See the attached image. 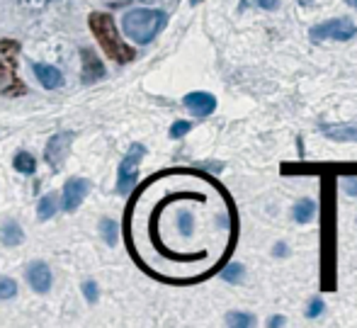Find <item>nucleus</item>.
Segmentation results:
<instances>
[{
	"label": "nucleus",
	"mask_w": 357,
	"mask_h": 328,
	"mask_svg": "<svg viewBox=\"0 0 357 328\" xmlns=\"http://www.w3.org/2000/svg\"><path fill=\"white\" fill-rule=\"evenodd\" d=\"M226 326L248 328V326H255V319H253V314H243V311H231V314H226Z\"/></svg>",
	"instance_id": "a211bd4d"
},
{
	"label": "nucleus",
	"mask_w": 357,
	"mask_h": 328,
	"mask_svg": "<svg viewBox=\"0 0 357 328\" xmlns=\"http://www.w3.org/2000/svg\"><path fill=\"white\" fill-rule=\"evenodd\" d=\"M90 22V29H93L95 39L100 42L102 52L107 54L112 61L117 64H129L134 61V49L127 47V44L119 39V32H117V24H114V17L109 13H93L88 17Z\"/></svg>",
	"instance_id": "f257e3e1"
},
{
	"label": "nucleus",
	"mask_w": 357,
	"mask_h": 328,
	"mask_svg": "<svg viewBox=\"0 0 357 328\" xmlns=\"http://www.w3.org/2000/svg\"><path fill=\"white\" fill-rule=\"evenodd\" d=\"M190 129H192V124L185 122V119H180V122H175L173 127H170V139H183Z\"/></svg>",
	"instance_id": "5701e85b"
},
{
	"label": "nucleus",
	"mask_w": 357,
	"mask_h": 328,
	"mask_svg": "<svg viewBox=\"0 0 357 328\" xmlns=\"http://www.w3.org/2000/svg\"><path fill=\"white\" fill-rule=\"evenodd\" d=\"M185 107L195 114V117H209L216 110V98L212 93H204V90H195V93L185 95Z\"/></svg>",
	"instance_id": "423d86ee"
},
{
	"label": "nucleus",
	"mask_w": 357,
	"mask_h": 328,
	"mask_svg": "<svg viewBox=\"0 0 357 328\" xmlns=\"http://www.w3.org/2000/svg\"><path fill=\"white\" fill-rule=\"evenodd\" d=\"M88 180L83 178H71L66 185H63V197H61V204L66 211H75L80 207V202L85 200V195H88Z\"/></svg>",
	"instance_id": "0eeeda50"
},
{
	"label": "nucleus",
	"mask_w": 357,
	"mask_h": 328,
	"mask_svg": "<svg viewBox=\"0 0 357 328\" xmlns=\"http://www.w3.org/2000/svg\"><path fill=\"white\" fill-rule=\"evenodd\" d=\"M24 234H22V226L15 224V221H5L3 229H0V241H3L5 246H17L22 244Z\"/></svg>",
	"instance_id": "2eb2a0df"
},
{
	"label": "nucleus",
	"mask_w": 357,
	"mask_h": 328,
	"mask_svg": "<svg viewBox=\"0 0 357 328\" xmlns=\"http://www.w3.org/2000/svg\"><path fill=\"white\" fill-rule=\"evenodd\" d=\"M178 231H180V236H192V231H195V216L190 214V211H183V214L178 216Z\"/></svg>",
	"instance_id": "aec40b11"
},
{
	"label": "nucleus",
	"mask_w": 357,
	"mask_h": 328,
	"mask_svg": "<svg viewBox=\"0 0 357 328\" xmlns=\"http://www.w3.org/2000/svg\"><path fill=\"white\" fill-rule=\"evenodd\" d=\"M73 144V131H61V134H54L47 144V151H44V161L52 165L54 170H59L63 165L68 156V149Z\"/></svg>",
	"instance_id": "39448f33"
},
{
	"label": "nucleus",
	"mask_w": 357,
	"mask_h": 328,
	"mask_svg": "<svg viewBox=\"0 0 357 328\" xmlns=\"http://www.w3.org/2000/svg\"><path fill=\"white\" fill-rule=\"evenodd\" d=\"M13 163H15V170L24 175H32L34 170H37V158H34L32 154H27V151H17Z\"/></svg>",
	"instance_id": "dca6fc26"
},
{
	"label": "nucleus",
	"mask_w": 357,
	"mask_h": 328,
	"mask_svg": "<svg viewBox=\"0 0 357 328\" xmlns=\"http://www.w3.org/2000/svg\"><path fill=\"white\" fill-rule=\"evenodd\" d=\"M258 5L260 10H278V5H280V0H243V8L245 5Z\"/></svg>",
	"instance_id": "b1692460"
},
{
	"label": "nucleus",
	"mask_w": 357,
	"mask_h": 328,
	"mask_svg": "<svg viewBox=\"0 0 357 328\" xmlns=\"http://www.w3.org/2000/svg\"><path fill=\"white\" fill-rule=\"evenodd\" d=\"M291 216H294L296 224H309V221L316 216V202L309 200V197L299 200L294 204V209H291Z\"/></svg>",
	"instance_id": "ddd939ff"
},
{
	"label": "nucleus",
	"mask_w": 357,
	"mask_h": 328,
	"mask_svg": "<svg viewBox=\"0 0 357 328\" xmlns=\"http://www.w3.org/2000/svg\"><path fill=\"white\" fill-rule=\"evenodd\" d=\"M168 24V15L163 10H146L137 8L129 10L122 17V29L132 42L137 44H149L163 32V27Z\"/></svg>",
	"instance_id": "f03ea898"
},
{
	"label": "nucleus",
	"mask_w": 357,
	"mask_h": 328,
	"mask_svg": "<svg viewBox=\"0 0 357 328\" xmlns=\"http://www.w3.org/2000/svg\"><path fill=\"white\" fill-rule=\"evenodd\" d=\"M270 326H284V316H273V319H270Z\"/></svg>",
	"instance_id": "cd10ccee"
},
{
	"label": "nucleus",
	"mask_w": 357,
	"mask_h": 328,
	"mask_svg": "<svg viewBox=\"0 0 357 328\" xmlns=\"http://www.w3.org/2000/svg\"><path fill=\"white\" fill-rule=\"evenodd\" d=\"M357 37V24L353 20L343 17V20H328V22L314 24L309 29V39L314 44L328 42V39H335V42H348V39Z\"/></svg>",
	"instance_id": "20e7f679"
},
{
	"label": "nucleus",
	"mask_w": 357,
	"mask_h": 328,
	"mask_svg": "<svg viewBox=\"0 0 357 328\" xmlns=\"http://www.w3.org/2000/svg\"><path fill=\"white\" fill-rule=\"evenodd\" d=\"M299 3H301V5H306V3H311V0H299Z\"/></svg>",
	"instance_id": "c756f323"
},
{
	"label": "nucleus",
	"mask_w": 357,
	"mask_h": 328,
	"mask_svg": "<svg viewBox=\"0 0 357 328\" xmlns=\"http://www.w3.org/2000/svg\"><path fill=\"white\" fill-rule=\"evenodd\" d=\"M324 309H326L324 299H321V297H314V299L309 301V309H306V316H309V319H316V316L324 314Z\"/></svg>",
	"instance_id": "4be33fe9"
},
{
	"label": "nucleus",
	"mask_w": 357,
	"mask_h": 328,
	"mask_svg": "<svg viewBox=\"0 0 357 328\" xmlns=\"http://www.w3.org/2000/svg\"><path fill=\"white\" fill-rule=\"evenodd\" d=\"M146 156V146L144 144H132L127 151V156L122 158L117 170V193L119 195H129L139 183V165L142 158Z\"/></svg>",
	"instance_id": "7ed1b4c3"
},
{
	"label": "nucleus",
	"mask_w": 357,
	"mask_h": 328,
	"mask_svg": "<svg viewBox=\"0 0 357 328\" xmlns=\"http://www.w3.org/2000/svg\"><path fill=\"white\" fill-rule=\"evenodd\" d=\"M83 292H85V299H88V301H95V299H98V285H95V282H85V285H83Z\"/></svg>",
	"instance_id": "a878e982"
},
{
	"label": "nucleus",
	"mask_w": 357,
	"mask_h": 328,
	"mask_svg": "<svg viewBox=\"0 0 357 328\" xmlns=\"http://www.w3.org/2000/svg\"><path fill=\"white\" fill-rule=\"evenodd\" d=\"M287 253H289L287 244H282V241H280V244H275V248H273V255H275V258H284Z\"/></svg>",
	"instance_id": "bb28decb"
},
{
	"label": "nucleus",
	"mask_w": 357,
	"mask_h": 328,
	"mask_svg": "<svg viewBox=\"0 0 357 328\" xmlns=\"http://www.w3.org/2000/svg\"><path fill=\"white\" fill-rule=\"evenodd\" d=\"M15 83H17V78H15V61L3 54L0 57V93H24V88H20Z\"/></svg>",
	"instance_id": "1a4fd4ad"
},
{
	"label": "nucleus",
	"mask_w": 357,
	"mask_h": 328,
	"mask_svg": "<svg viewBox=\"0 0 357 328\" xmlns=\"http://www.w3.org/2000/svg\"><path fill=\"white\" fill-rule=\"evenodd\" d=\"M345 3H350V5H353V8L357 10V0H345Z\"/></svg>",
	"instance_id": "c85d7f7f"
},
{
	"label": "nucleus",
	"mask_w": 357,
	"mask_h": 328,
	"mask_svg": "<svg viewBox=\"0 0 357 328\" xmlns=\"http://www.w3.org/2000/svg\"><path fill=\"white\" fill-rule=\"evenodd\" d=\"M80 59H83V80L85 83H95V80H100L105 75V66L102 61L98 59V54L93 52V49H83L80 52Z\"/></svg>",
	"instance_id": "9d476101"
},
{
	"label": "nucleus",
	"mask_w": 357,
	"mask_h": 328,
	"mask_svg": "<svg viewBox=\"0 0 357 328\" xmlns=\"http://www.w3.org/2000/svg\"><path fill=\"white\" fill-rule=\"evenodd\" d=\"M17 295V282L10 277H0V299H13Z\"/></svg>",
	"instance_id": "412c9836"
},
{
	"label": "nucleus",
	"mask_w": 357,
	"mask_h": 328,
	"mask_svg": "<svg viewBox=\"0 0 357 328\" xmlns=\"http://www.w3.org/2000/svg\"><path fill=\"white\" fill-rule=\"evenodd\" d=\"M190 3H192V5H197V3H199V0H190Z\"/></svg>",
	"instance_id": "7c9ffc66"
},
{
	"label": "nucleus",
	"mask_w": 357,
	"mask_h": 328,
	"mask_svg": "<svg viewBox=\"0 0 357 328\" xmlns=\"http://www.w3.org/2000/svg\"><path fill=\"white\" fill-rule=\"evenodd\" d=\"M34 75H37V80L42 83V88L47 90H56L63 85V73L59 68H54V66L49 64H34L32 66Z\"/></svg>",
	"instance_id": "9b49d317"
},
{
	"label": "nucleus",
	"mask_w": 357,
	"mask_h": 328,
	"mask_svg": "<svg viewBox=\"0 0 357 328\" xmlns=\"http://www.w3.org/2000/svg\"><path fill=\"white\" fill-rule=\"evenodd\" d=\"M321 131L331 141H355L357 144V124H321Z\"/></svg>",
	"instance_id": "f8f14e48"
},
{
	"label": "nucleus",
	"mask_w": 357,
	"mask_h": 328,
	"mask_svg": "<svg viewBox=\"0 0 357 328\" xmlns=\"http://www.w3.org/2000/svg\"><path fill=\"white\" fill-rule=\"evenodd\" d=\"M221 277H224L226 282H231V285H241V282L245 280V267L241 265V262H231V265H226Z\"/></svg>",
	"instance_id": "f3484780"
},
{
	"label": "nucleus",
	"mask_w": 357,
	"mask_h": 328,
	"mask_svg": "<svg viewBox=\"0 0 357 328\" xmlns=\"http://www.w3.org/2000/svg\"><path fill=\"white\" fill-rule=\"evenodd\" d=\"M100 234H102V239L107 241L109 246H114V244H117V236H119V226H117V221H112V219H102V221H100Z\"/></svg>",
	"instance_id": "6ab92c4d"
},
{
	"label": "nucleus",
	"mask_w": 357,
	"mask_h": 328,
	"mask_svg": "<svg viewBox=\"0 0 357 328\" xmlns=\"http://www.w3.org/2000/svg\"><path fill=\"white\" fill-rule=\"evenodd\" d=\"M343 190L348 193V197H357V178H355V175L343 178Z\"/></svg>",
	"instance_id": "393cba45"
},
{
	"label": "nucleus",
	"mask_w": 357,
	"mask_h": 328,
	"mask_svg": "<svg viewBox=\"0 0 357 328\" xmlns=\"http://www.w3.org/2000/svg\"><path fill=\"white\" fill-rule=\"evenodd\" d=\"M27 282L34 292L39 295H47L52 290V270H49L47 262H32L27 267Z\"/></svg>",
	"instance_id": "6e6552de"
},
{
	"label": "nucleus",
	"mask_w": 357,
	"mask_h": 328,
	"mask_svg": "<svg viewBox=\"0 0 357 328\" xmlns=\"http://www.w3.org/2000/svg\"><path fill=\"white\" fill-rule=\"evenodd\" d=\"M61 207V200H59V195L56 193H49V195H44L42 197V202H39V207H37V214H39V219L42 221H47V219H52L54 214H56V209Z\"/></svg>",
	"instance_id": "4468645a"
}]
</instances>
